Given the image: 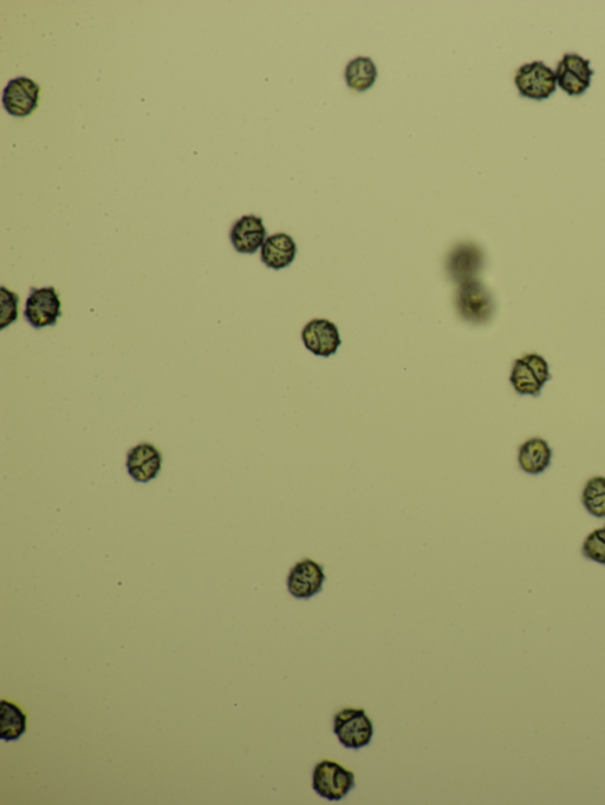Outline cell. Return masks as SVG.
<instances>
[{"mask_svg": "<svg viewBox=\"0 0 605 805\" xmlns=\"http://www.w3.org/2000/svg\"><path fill=\"white\" fill-rule=\"evenodd\" d=\"M355 787L354 772L330 759H323L312 771V789L324 800L342 801Z\"/></svg>", "mask_w": 605, "mask_h": 805, "instance_id": "6da1fadb", "label": "cell"}, {"mask_svg": "<svg viewBox=\"0 0 605 805\" xmlns=\"http://www.w3.org/2000/svg\"><path fill=\"white\" fill-rule=\"evenodd\" d=\"M551 379L549 363L538 353H528L513 363L510 383L520 396H541Z\"/></svg>", "mask_w": 605, "mask_h": 805, "instance_id": "7a4b0ae2", "label": "cell"}, {"mask_svg": "<svg viewBox=\"0 0 605 805\" xmlns=\"http://www.w3.org/2000/svg\"><path fill=\"white\" fill-rule=\"evenodd\" d=\"M455 306L459 316L472 324L489 323L496 311L491 292L478 279L459 285Z\"/></svg>", "mask_w": 605, "mask_h": 805, "instance_id": "3957f363", "label": "cell"}, {"mask_svg": "<svg viewBox=\"0 0 605 805\" xmlns=\"http://www.w3.org/2000/svg\"><path fill=\"white\" fill-rule=\"evenodd\" d=\"M334 733L344 748L360 750L372 743L374 724L366 710L346 708L334 717Z\"/></svg>", "mask_w": 605, "mask_h": 805, "instance_id": "277c9868", "label": "cell"}, {"mask_svg": "<svg viewBox=\"0 0 605 805\" xmlns=\"http://www.w3.org/2000/svg\"><path fill=\"white\" fill-rule=\"evenodd\" d=\"M62 317L60 294L54 286L31 287L25 301L24 319L35 330L56 326Z\"/></svg>", "mask_w": 605, "mask_h": 805, "instance_id": "5b68a950", "label": "cell"}, {"mask_svg": "<svg viewBox=\"0 0 605 805\" xmlns=\"http://www.w3.org/2000/svg\"><path fill=\"white\" fill-rule=\"evenodd\" d=\"M515 83L520 96L535 101L548 100L557 89L555 71L542 61L522 65L517 70Z\"/></svg>", "mask_w": 605, "mask_h": 805, "instance_id": "8992f818", "label": "cell"}, {"mask_svg": "<svg viewBox=\"0 0 605 805\" xmlns=\"http://www.w3.org/2000/svg\"><path fill=\"white\" fill-rule=\"evenodd\" d=\"M327 581L324 566L317 561L305 558L291 567L286 587L288 592L298 600H309L322 592Z\"/></svg>", "mask_w": 605, "mask_h": 805, "instance_id": "52a82bcc", "label": "cell"}, {"mask_svg": "<svg viewBox=\"0 0 605 805\" xmlns=\"http://www.w3.org/2000/svg\"><path fill=\"white\" fill-rule=\"evenodd\" d=\"M41 98V87L29 77H16L6 85L3 93V106L6 113L15 117H28L34 114Z\"/></svg>", "mask_w": 605, "mask_h": 805, "instance_id": "ba28073f", "label": "cell"}, {"mask_svg": "<svg viewBox=\"0 0 605 805\" xmlns=\"http://www.w3.org/2000/svg\"><path fill=\"white\" fill-rule=\"evenodd\" d=\"M594 75L590 61L577 54H565L557 65V83L569 96L583 95L590 88Z\"/></svg>", "mask_w": 605, "mask_h": 805, "instance_id": "9c48e42d", "label": "cell"}, {"mask_svg": "<svg viewBox=\"0 0 605 805\" xmlns=\"http://www.w3.org/2000/svg\"><path fill=\"white\" fill-rule=\"evenodd\" d=\"M302 340L311 353L324 358L335 355L342 344L337 326L328 319H312L304 326Z\"/></svg>", "mask_w": 605, "mask_h": 805, "instance_id": "30bf717a", "label": "cell"}, {"mask_svg": "<svg viewBox=\"0 0 605 805\" xmlns=\"http://www.w3.org/2000/svg\"><path fill=\"white\" fill-rule=\"evenodd\" d=\"M127 471L136 482L147 483L159 475L162 455L151 443H140L127 454Z\"/></svg>", "mask_w": 605, "mask_h": 805, "instance_id": "8fae6325", "label": "cell"}, {"mask_svg": "<svg viewBox=\"0 0 605 805\" xmlns=\"http://www.w3.org/2000/svg\"><path fill=\"white\" fill-rule=\"evenodd\" d=\"M231 244L240 254H255L266 240L263 219L256 215H244L234 222L230 231Z\"/></svg>", "mask_w": 605, "mask_h": 805, "instance_id": "7c38bea8", "label": "cell"}, {"mask_svg": "<svg viewBox=\"0 0 605 805\" xmlns=\"http://www.w3.org/2000/svg\"><path fill=\"white\" fill-rule=\"evenodd\" d=\"M552 456L554 451L544 438L532 437L518 449V466L525 474L541 475L550 468Z\"/></svg>", "mask_w": 605, "mask_h": 805, "instance_id": "4fadbf2b", "label": "cell"}, {"mask_svg": "<svg viewBox=\"0 0 605 805\" xmlns=\"http://www.w3.org/2000/svg\"><path fill=\"white\" fill-rule=\"evenodd\" d=\"M296 254L295 240L289 234L277 233L266 238L262 250H260V259L266 267L279 271L294 263Z\"/></svg>", "mask_w": 605, "mask_h": 805, "instance_id": "5bb4252c", "label": "cell"}, {"mask_svg": "<svg viewBox=\"0 0 605 805\" xmlns=\"http://www.w3.org/2000/svg\"><path fill=\"white\" fill-rule=\"evenodd\" d=\"M484 265L483 253L477 246L463 245L452 254L448 271L457 283L477 279L478 273Z\"/></svg>", "mask_w": 605, "mask_h": 805, "instance_id": "9a60e30c", "label": "cell"}, {"mask_svg": "<svg viewBox=\"0 0 605 805\" xmlns=\"http://www.w3.org/2000/svg\"><path fill=\"white\" fill-rule=\"evenodd\" d=\"M344 76L349 88L362 93L373 87L377 78L376 65L372 58L357 57L348 63Z\"/></svg>", "mask_w": 605, "mask_h": 805, "instance_id": "2e32d148", "label": "cell"}, {"mask_svg": "<svg viewBox=\"0 0 605 805\" xmlns=\"http://www.w3.org/2000/svg\"><path fill=\"white\" fill-rule=\"evenodd\" d=\"M25 712L15 703L2 700V715H0V732L6 742L21 738L26 730Z\"/></svg>", "mask_w": 605, "mask_h": 805, "instance_id": "e0dca14e", "label": "cell"}, {"mask_svg": "<svg viewBox=\"0 0 605 805\" xmlns=\"http://www.w3.org/2000/svg\"><path fill=\"white\" fill-rule=\"evenodd\" d=\"M581 501L591 516L605 519V476L591 477L584 484Z\"/></svg>", "mask_w": 605, "mask_h": 805, "instance_id": "ac0fdd59", "label": "cell"}, {"mask_svg": "<svg viewBox=\"0 0 605 805\" xmlns=\"http://www.w3.org/2000/svg\"><path fill=\"white\" fill-rule=\"evenodd\" d=\"M582 556L585 560L605 567V525L593 530L584 539Z\"/></svg>", "mask_w": 605, "mask_h": 805, "instance_id": "d6986e66", "label": "cell"}, {"mask_svg": "<svg viewBox=\"0 0 605 805\" xmlns=\"http://www.w3.org/2000/svg\"><path fill=\"white\" fill-rule=\"evenodd\" d=\"M2 294H0V329L4 330L6 326L11 325L18 317V296L2 286Z\"/></svg>", "mask_w": 605, "mask_h": 805, "instance_id": "ffe728a7", "label": "cell"}]
</instances>
